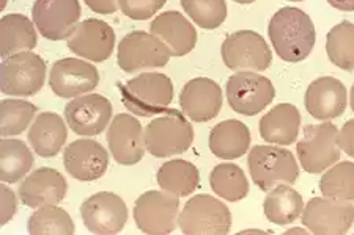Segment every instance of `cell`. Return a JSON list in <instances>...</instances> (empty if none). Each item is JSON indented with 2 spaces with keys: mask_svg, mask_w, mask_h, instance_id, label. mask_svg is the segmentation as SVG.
Wrapping results in <instances>:
<instances>
[{
  "mask_svg": "<svg viewBox=\"0 0 354 235\" xmlns=\"http://www.w3.org/2000/svg\"><path fill=\"white\" fill-rule=\"evenodd\" d=\"M268 37L279 59L287 63H299L313 50L317 28L306 11L283 7L272 14L268 25Z\"/></svg>",
  "mask_w": 354,
  "mask_h": 235,
  "instance_id": "6da1fadb",
  "label": "cell"
},
{
  "mask_svg": "<svg viewBox=\"0 0 354 235\" xmlns=\"http://www.w3.org/2000/svg\"><path fill=\"white\" fill-rule=\"evenodd\" d=\"M123 105L140 118L164 113L174 101V83L165 74L142 72L128 82L120 83Z\"/></svg>",
  "mask_w": 354,
  "mask_h": 235,
  "instance_id": "7a4b0ae2",
  "label": "cell"
},
{
  "mask_svg": "<svg viewBox=\"0 0 354 235\" xmlns=\"http://www.w3.org/2000/svg\"><path fill=\"white\" fill-rule=\"evenodd\" d=\"M249 174L260 190L270 192L281 183H293L299 177V165L291 151L277 145H257L249 149Z\"/></svg>",
  "mask_w": 354,
  "mask_h": 235,
  "instance_id": "3957f363",
  "label": "cell"
},
{
  "mask_svg": "<svg viewBox=\"0 0 354 235\" xmlns=\"http://www.w3.org/2000/svg\"><path fill=\"white\" fill-rule=\"evenodd\" d=\"M194 143V127L183 112L167 108L145 125L147 152L153 157L165 159L186 152Z\"/></svg>",
  "mask_w": 354,
  "mask_h": 235,
  "instance_id": "277c9868",
  "label": "cell"
},
{
  "mask_svg": "<svg viewBox=\"0 0 354 235\" xmlns=\"http://www.w3.org/2000/svg\"><path fill=\"white\" fill-rule=\"evenodd\" d=\"M337 136L339 129L329 121L306 125L296 145L298 160L306 173L322 174L339 162L342 151Z\"/></svg>",
  "mask_w": 354,
  "mask_h": 235,
  "instance_id": "5b68a950",
  "label": "cell"
},
{
  "mask_svg": "<svg viewBox=\"0 0 354 235\" xmlns=\"http://www.w3.org/2000/svg\"><path fill=\"white\" fill-rule=\"evenodd\" d=\"M178 227L186 235H225L232 229V212L211 194H196L180 212Z\"/></svg>",
  "mask_w": 354,
  "mask_h": 235,
  "instance_id": "8992f818",
  "label": "cell"
},
{
  "mask_svg": "<svg viewBox=\"0 0 354 235\" xmlns=\"http://www.w3.org/2000/svg\"><path fill=\"white\" fill-rule=\"evenodd\" d=\"M46 82V63L32 50L10 55L0 66V90L15 97L35 96Z\"/></svg>",
  "mask_w": 354,
  "mask_h": 235,
  "instance_id": "52a82bcc",
  "label": "cell"
},
{
  "mask_svg": "<svg viewBox=\"0 0 354 235\" xmlns=\"http://www.w3.org/2000/svg\"><path fill=\"white\" fill-rule=\"evenodd\" d=\"M170 59H172V52L167 44L151 32H131L120 41L117 49L120 70L128 74L164 68Z\"/></svg>",
  "mask_w": 354,
  "mask_h": 235,
  "instance_id": "ba28073f",
  "label": "cell"
},
{
  "mask_svg": "<svg viewBox=\"0 0 354 235\" xmlns=\"http://www.w3.org/2000/svg\"><path fill=\"white\" fill-rule=\"evenodd\" d=\"M225 96L233 112L255 116L274 101L276 88L271 80L260 72L239 71L227 80Z\"/></svg>",
  "mask_w": 354,
  "mask_h": 235,
  "instance_id": "9c48e42d",
  "label": "cell"
},
{
  "mask_svg": "<svg viewBox=\"0 0 354 235\" xmlns=\"http://www.w3.org/2000/svg\"><path fill=\"white\" fill-rule=\"evenodd\" d=\"M224 65L232 71L263 72L272 63V52L266 39L254 30H238L221 45Z\"/></svg>",
  "mask_w": 354,
  "mask_h": 235,
  "instance_id": "30bf717a",
  "label": "cell"
},
{
  "mask_svg": "<svg viewBox=\"0 0 354 235\" xmlns=\"http://www.w3.org/2000/svg\"><path fill=\"white\" fill-rule=\"evenodd\" d=\"M137 227L148 235L172 234L178 226L180 198L164 190L142 193L134 204Z\"/></svg>",
  "mask_w": 354,
  "mask_h": 235,
  "instance_id": "8fae6325",
  "label": "cell"
},
{
  "mask_svg": "<svg viewBox=\"0 0 354 235\" xmlns=\"http://www.w3.org/2000/svg\"><path fill=\"white\" fill-rule=\"evenodd\" d=\"M302 226L317 235H342L354 225V204L330 198H312L301 215Z\"/></svg>",
  "mask_w": 354,
  "mask_h": 235,
  "instance_id": "7c38bea8",
  "label": "cell"
},
{
  "mask_svg": "<svg viewBox=\"0 0 354 235\" xmlns=\"http://www.w3.org/2000/svg\"><path fill=\"white\" fill-rule=\"evenodd\" d=\"M81 216L91 234L113 235L122 232L127 226L129 212L127 203L118 194L100 192L84 201Z\"/></svg>",
  "mask_w": 354,
  "mask_h": 235,
  "instance_id": "4fadbf2b",
  "label": "cell"
},
{
  "mask_svg": "<svg viewBox=\"0 0 354 235\" xmlns=\"http://www.w3.org/2000/svg\"><path fill=\"white\" fill-rule=\"evenodd\" d=\"M81 13L79 0H35L32 21L43 38L62 41L76 28Z\"/></svg>",
  "mask_w": 354,
  "mask_h": 235,
  "instance_id": "5bb4252c",
  "label": "cell"
},
{
  "mask_svg": "<svg viewBox=\"0 0 354 235\" xmlns=\"http://www.w3.org/2000/svg\"><path fill=\"white\" fill-rule=\"evenodd\" d=\"M100 85V72L88 60L62 59L50 68L49 87L62 99L88 94Z\"/></svg>",
  "mask_w": 354,
  "mask_h": 235,
  "instance_id": "9a60e30c",
  "label": "cell"
},
{
  "mask_svg": "<svg viewBox=\"0 0 354 235\" xmlns=\"http://www.w3.org/2000/svg\"><path fill=\"white\" fill-rule=\"evenodd\" d=\"M113 108L106 96L88 93L74 97L65 107V119L76 135L96 136L109 127Z\"/></svg>",
  "mask_w": 354,
  "mask_h": 235,
  "instance_id": "2e32d148",
  "label": "cell"
},
{
  "mask_svg": "<svg viewBox=\"0 0 354 235\" xmlns=\"http://www.w3.org/2000/svg\"><path fill=\"white\" fill-rule=\"evenodd\" d=\"M107 143L113 160L123 166L137 165L147 152L145 129L129 113H120L112 118L107 127Z\"/></svg>",
  "mask_w": 354,
  "mask_h": 235,
  "instance_id": "e0dca14e",
  "label": "cell"
},
{
  "mask_svg": "<svg viewBox=\"0 0 354 235\" xmlns=\"http://www.w3.org/2000/svg\"><path fill=\"white\" fill-rule=\"evenodd\" d=\"M68 49L81 59L91 63H102L111 59L115 49V32L101 19L79 22L66 39Z\"/></svg>",
  "mask_w": 354,
  "mask_h": 235,
  "instance_id": "ac0fdd59",
  "label": "cell"
},
{
  "mask_svg": "<svg viewBox=\"0 0 354 235\" xmlns=\"http://www.w3.org/2000/svg\"><path fill=\"white\" fill-rule=\"evenodd\" d=\"M66 173L82 182H93L106 174L109 154L104 146L91 139H77L68 145L64 152Z\"/></svg>",
  "mask_w": 354,
  "mask_h": 235,
  "instance_id": "d6986e66",
  "label": "cell"
},
{
  "mask_svg": "<svg viewBox=\"0 0 354 235\" xmlns=\"http://www.w3.org/2000/svg\"><path fill=\"white\" fill-rule=\"evenodd\" d=\"M222 90L208 77H196L183 87L180 93L181 112L194 123H208L221 113Z\"/></svg>",
  "mask_w": 354,
  "mask_h": 235,
  "instance_id": "ffe728a7",
  "label": "cell"
},
{
  "mask_svg": "<svg viewBox=\"0 0 354 235\" xmlns=\"http://www.w3.org/2000/svg\"><path fill=\"white\" fill-rule=\"evenodd\" d=\"M68 193L65 176L54 168L44 166L24 177L18 188L21 203L30 209L48 204H60Z\"/></svg>",
  "mask_w": 354,
  "mask_h": 235,
  "instance_id": "44dd1931",
  "label": "cell"
},
{
  "mask_svg": "<svg viewBox=\"0 0 354 235\" xmlns=\"http://www.w3.org/2000/svg\"><path fill=\"white\" fill-rule=\"evenodd\" d=\"M306 110L317 121H330L345 113L348 93L339 79L323 76L306 90Z\"/></svg>",
  "mask_w": 354,
  "mask_h": 235,
  "instance_id": "7402d4cb",
  "label": "cell"
},
{
  "mask_svg": "<svg viewBox=\"0 0 354 235\" xmlns=\"http://www.w3.org/2000/svg\"><path fill=\"white\" fill-rule=\"evenodd\" d=\"M150 32L167 44L172 57H185L196 49L197 30L191 21L178 11L158 14L150 25Z\"/></svg>",
  "mask_w": 354,
  "mask_h": 235,
  "instance_id": "603a6c76",
  "label": "cell"
},
{
  "mask_svg": "<svg viewBox=\"0 0 354 235\" xmlns=\"http://www.w3.org/2000/svg\"><path fill=\"white\" fill-rule=\"evenodd\" d=\"M66 119L54 112H43L37 114L30 127H28L27 139L30 143L32 151L39 157H55L64 149L68 139Z\"/></svg>",
  "mask_w": 354,
  "mask_h": 235,
  "instance_id": "cb8c5ba5",
  "label": "cell"
},
{
  "mask_svg": "<svg viewBox=\"0 0 354 235\" xmlns=\"http://www.w3.org/2000/svg\"><path fill=\"white\" fill-rule=\"evenodd\" d=\"M301 113L293 104H279L260 119V136L270 145L290 146L298 140L301 130Z\"/></svg>",
  "mask_w": 354,
  "mask_h": 235,
  "instance_id": "d4e9b609",
  "label": "cell"
},
{
  "mask_svg": "<svg viewBox=\"0 0 354 235\" xmlns=\"http://www.w3.org/2000/svg\"><path fill=\"white\" fill-rule=\"evenodd\" d=\"M250 130L238 119H225L209 132V151L222 160H236L249 152Z\"/></svg>",
  "mask_w": 354,
  "mask_h": 235,
  "instance_id": "484cf974",
  "label": "cell"
},
{
  "mask_svg": "<svg viewBox=\"0 0 354 235\" xmlns=\"http://www.w3.org/2000/svg\"><path fill=\"white\" fill-rule=\"evenodd\" d=\"M37 27L24 14L10 13L0 21V55H10L33 50L38 44Z\"/></svg>",
  "mask_w": 354,
  "mask_h": 235,
  "instance_id": "4316f807",
  "label": "cell"
},
{
  "mask_svg": "<svg viewBox=\"0 0 354 235\" xmlns=\"http://www.w3.org/2000/svg\"><path fill=\"white\" fill-rule=\"evenodd\" d=\"M263 212L266 220L272 225L288 226L304 212V199L288 183H281L268 192Z\"/></svg>",
  "mask_w": 354,
  "mask_h": 235,
  "instance_id": "83f0119b",
  "label": "cell"
},
{
  "mask_svg": "<svg viewBox=\"0 0 354 235\" xmlns=\"http://www.w3.org/2000/svg\"><path fill=\"white\" fill-rule=\"evenodd\" d=\"M156 179L161 190L172 193L178 198H186L198 188L200 173L194 163L183 159H175L161 165Z\"/></svg>",
  "mask_w": 354,
  "mask_h": 235,
  "instance_id": "f1b7e54d",
  "label": "cell"
},
{
  "mask_svg": "<svg viewBox=\"0 0 354 235\" xmlns=\"http://www.w3.org/2000/svg\"><path fill=\"white\" fill-rule=\"evenodd\" d=\"M33 166V154L24 141L3 136L0 141V179L15 183L28 174Z\"/></svg>",
  "mask_w": 354,
  "mask_h": 235,
  "instance_id": "f546056e",
  "label": "cell"
},
{
  "mask_svg": "<svg viewBox=\"0 0 354 235\" xmlns=\"http://www.w3.org/2000/svg\"><path fill=\"white\" fill-rule=\"evenodd\" d=\"M209 185L216 196L238 203L249 194V181L241 166L235 163H219L209 173Z\"/></svg>",
  "mask_w": 354,
  "mask_h": 235,
  "instance_id": "4dcf8cb0",
  "label": "cell"
},
{
  "mask_svg": "<svg viewBox=\"0 0 354 235\" xmlns=\"http://www.w3.org/2000/svg\"><path fill=\"white\" fill-rule=\"evenodd\" d=\"M28 232L32 235H73L74 221L65 209L57 204L38 207L28 218Z\"/></svg>",
  "mask_w": 354,
  "mask_h": 235,
  "instance_id": "1f68e13d",
  "label": "cell"
},
{
  "mask_svg": "<svg viewBox=\"0 0 354 235\" xmlns=\"http://www.w3.org/2000/svg\"><path fill=\"white\" fill-rule=\"evenodd\" d=\"M326 54L334 66L354 71V22L342 21L326 37Z\"/></svg>",
  "mask_w": 354,
  "mask_h": 235,
  "instance_id": "d6a6232c",
  "label": "cell"
},
{
  "mask_svg": "<svg viewBox=\"0 0 354 235\" xmlns=\"http://www.w3.org/2000/svg\"><path fill=\"white\" fill-rule=\"evenodd\" d=\"M322 194L330 199L354 203V163L337 162L319 179Z\"/></svg>",
  "mask_w": 354,
  "mask_h": 235,
  "instance_id": "836d02e7",
  "label": "cell"
},
{
  "mask_svg": "<svg viewBox=\"0 0 354 235\" xmlns=\"http://www.w3.org/2000/svg\"><path fill=\"white\" fill-rule=\"evenodd\" d=\"M38 108L24 99H3L0 104V134L16 136L30 127Z\"/></svg>",
  "mask_w": 354,
  "mask_h": 235,
  "instance_id": "e575fe53",
  "label": "cell"
},
{
  "mask_svg": "<svg viewBox=\"0 0 354 235\" xmlns=\"http://www.w3.org/2000/svg\"><path fill=\"white\" fill-rule=\"evenodd\" d=\"M181 7L194 24L203 30H214L228 14L225 0H181Z\"/></svg>",
  "mask_w": 354,
  "mask_h": 235,
  "instance_id": "d590c367",
  "label": "cell"
},
{
  "mask_svg": "<svg viewBox=\"0 0 354 235\" xmlns=\"http://www.w3.org/2000/svg\"><path fill=\"white\" fill-rule=\"evenodd\" d=\"M167 0H118L120 10L134 21H147L164 8Z\"/></svg>",
  "mask_w": 354,
  "mask_h": 235,
  "instance_id": "8d00e7d4",
  "label": "cell"
},
{
  "mask_svg": "<svg viewBox=\"0 0 354 235\" xmlns=\"http://www.w3.org/2000/svg\"><path fill=\"white\" fill-rule=\"evenodd\" d=\"M18 196L5 182L0 185V226L7 225V223L11 221V218L16 215Z\"/></svg>",
  "mask_w": 354,
  "mask_h": 235,
  "instance_id": "74e56055",
  "label": "cell"
},
{
  "mask_svg": "<svg viewBox=\"0 0 354 235\" xmlns=\"http://www.w3.org/2000/svg\"><path fill=\"white\" fill-rule=\"evenodd\" d=\"M337 143L342 152L346 156L354 159V118L348 119V121L339 129V136H337Z\"/></svg>",
  "mask_w": 354,
  "mask_h": 235,
  "instance_id": "f35d334b",
  "label": "cell"
},
{
  "mask_svg": "<svg viewBox=\"0 0 354 235\" xmlns=\"http://www.w3.org/2000/svg\"><path fill=\"white\" fill-rule=\"evenodd\" d=\"M85 5L98 14H112L120 10L118 0H84Z\"/></svg>",
  "mask_w": 354,
  "mask_h": 235,
  "instance_id": "ab89813d",
  "label": "cell"
},
{
  "mask_svg": "<svg viewBox=\"0 0 354 235\" xmlns=\"http://www.w3.org/2000/svg\"><path fill=\"white\" fill-rule=\"evenodd\" d=\"M328 3L333 8L345 11V13H351V11H354V0H328Z\"/></svg>",
  "mask_w": 354,
  "mask_h": 235,
  "instance_id": "60d3db41",
  "label": "cell"
},
{
  "mask_svg": "<svg viewBox=\"0 0 354 235\" xmlns=\"http://www.w3.org/2000/svg\"><path fill=\"white\" fill-rule=\"evenodd\" d=\"M310 231L309 229H307L306 226H301V227H291V229H287V231H285V235H291V234H302V235H306V234H309Z\"/></svg>",
  "mask_w": 354,
  "mask_h": 235,
  "instance_id": "b9f144b4",
  "label": "cell"
},
{
  "mask_svg": "<svg viewBox=\"0 0 354 235\" xmlns=\"http://www.w3.org/2000/svg\"><path fill=\"white\" fill-rule=\"evenodd\" d=\"M239 235H245V234H261V235H265V234H272V231H261V229H245V231H239L238 232Z\"/></svg>",
  "mask_w": 354,
  "mask_h": 235,
  "instance_id": "7bdbcfd3",
  "label": "cell"
},
{
  "mask_svg": "<svg viewBox=\"0 0 354 235\" xmlns=\"http://www.w3.org/2000/svg\"><path fill=\"white\" fill-rule=\"evenodd\" d=\"M350 105H351V110L354 112V85L351 87V91H350Z\"/></svg>",
  "mask_w": 354,
  "mask_h": 235,
  "instance_id": "ee69618b",
  "label": "cell"
},
{
  "mask_svg": "<svg viewBox=\"0 0 354 235\" xmlns=\"http://www.w3.org/2000/svg\"><path fill=\"white\" fill-rule=\"evenodd\" d=\"M233 2H236V3H241V5H249V3H254L255 0H233Z\"/></svg>",
  "mask_w": 354,
  "mask_h": 235,
  "instance_id": "f6af8a7d",
  "label": "cell"
},
{
  "mask_svg": "<svg viewBox=\"0 0 354 235\" xmlns=\"http://www.w3.org/2000/svg\"><path fill=\"white\" fill-rule=\"evenodd\" d=\"M7 2L8 0H0V10H5V7H7Z\"/></svg>",
  "mask_w": 354,
  "mask_h": 235,
  "instance_id": "bcb514c9",
  "label": "cell"
},
{
  "mask_svg": "<svg viewBox=\"0 0 354 235\" xmlns=\"http://www.w3.org/2000/svg\"><path fill=\"white\" fill-rule=\"evenodd\" d=\"M288 2H302V0H288Z\"/></svg>",
  "mask_w": 354,
  "mask_h": 235,
  "instance_id": "7dc6e473",
  "label": "cell"
}]
</instances>
